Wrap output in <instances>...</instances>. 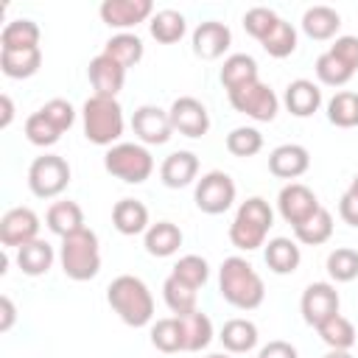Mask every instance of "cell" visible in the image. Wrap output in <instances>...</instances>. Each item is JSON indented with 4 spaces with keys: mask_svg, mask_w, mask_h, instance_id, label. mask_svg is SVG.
I'll use <instances>...</instances> for the list:
<instances>
[{
    "mask_svg": "<svg viewBox=\"0 0 358 358\" xmlns=\"http://www.w3.org/2000/svg\"><path fill=\"white\" fill-rule=\"evenodd\" d=\"M218 291L238 310H255L263 305V296H266V285H263L260 274L255 271V266L249 260H243L238 255H232L221 263Z\"/></svg>",
    "mask_w": 358,
    "mask_h": 358,
    "instance_id": "6da1fadb",
    "label": "cell"
},
{
    "mask_svg": "<svg viewBox=\"0 0 358 358\" xmlns=\"http://www.w3.org/2000/svg\"><path fill=\"white\" fill-rule=\"evenodd\" d=\"M106 302L129 327H145L154 319V296L148 285L134 274H120L106 288Z\"/></svg>",
    "mask_w": 358,
    "mask_h": 358,
    "instance_id": "7a4b0ae2",
    "label": "cell"
},
{
    "mask_svg": "<svg viewBox=\"0 0 358 358\" xmlns=\"http://www.w3.org/2000/svg\"><path fill=\"white\" fill-rule=\"evenodd\" d=\"M271 224H274V213H271L268 201L260 196H252L238 207L235 221L229 224V241L235 249H243V252L260 249V246H266V235H268Z\"/></svg>",
    "mask_w": 358,
    "mask_h": 358,
    "instance_id": "3957f363",
    "label": "cell"
},
{
    "mask_svg": "<svg viewBox=\"0 0 358 358\" xmlns=\"http://www.w3.org/2000/svg\"><path fill=\"white\" fill-rule=\"evenodd\" d=\"M84 137L95 145H109L123 134V106L109 95H90L81 109Z\"/></svg>",
    "mask_w": 358,
    "mask_h": 358,
    "instance_id": "277c9868",
    "label": "cell"
},
{
    "mask_svg": "<svg viewBox=\"0 0 358 358\" xmlns=\"http://www.w3.org/2000/svg\"><path fill=\"white\" fill-rule=\"evenodd\" d=\"M59 260H62V271L76 280H92L101 271V246H98V235L92 229H81L76 235L62 238V249H59Z\"/></svg>",
    "mask_w": 358,
    "mask_h": 358,
    "instance_id": "5b68a950",
    "label": "cell"
},
{
    "mask_svg": "<svg viewBox=\"0 0 358 358\" xmlns=\"http://www.w3.org/2000/svg\"><path fill=\"white\" fill-rule=\"evenodd\" d=\"M103 168L115 179H123L126 185H140L154 171V157L140 143H115L103 154Z\"/></svg>",
    "mask_w": 358,
    "mask_h": 358,
    "instance_id": "8992f818",
    "label": "cell"
},
{
    "mask_svg": "<svg viewBox=\"0 0 358 358\" xmlns=\"http://www.w3.org/2000/svg\"><path fill=\"white\" fill-rule=\"evenodd\" d=\"M70 185V165L59 154H42L28 168V187L36 199H53Z\"/></svg>",
    "mask_w": 358,
    "mask_h": 358,
    "instance_id": "52a82bcc",
    "label": "cell"
},
{
    "mask_svg": "<svg viewBox=\"0 0 358 358\" xmlns=\"http://www.w3.org/2000/svg\"><path fill=\"white\" fill-rule=\"evenodd\" d=\"M193 201L201 213L207 215H221L232 207L235 201V182L229 173L224 171H207L199 182H196V193Z\"/></svg>",
    "mask_w": 358,
    "mask_h": 358,
    "instance_id": "ba28073f",
    "label": "cell"
},
{
    "mask_svg": "<svg viewBox=\"0 0 358 358\" xmlns=\"http://www.w3.org/2000/svg\"><path fill=\"white\" fill-rule=\"evenodd\" d=\"M229 103L235 106V112L257 120V123H268L277 117V109H280V98L274 95V90L263 81H255L243 90H235L229 92Z\"/></svg>",
    "mask_w": 358,
    "mask_h": 358,
    "instance_id": "9c48e42d",
    "label": "cell"
},
{
    "mask_svg": "<svg viewBox=\"0 0 358 358\" xmlns=\"http://www.w3.org/2000/svg\"><path fill=\"white\" fill-rule=\"evenodd\" d=\"M319 207H322V204H319L316 193H313L308 185H302V182H288V185L280 190V196H277V210H280L282 221L291 224V227L305 224Z\"/></svg>",
    "mask_w": 358,
    "mask_h": 358,
    "instance_id": "30bf717a",
    "label": "cell"
},
{
    "mask_svg": "<svg viewBox=\"0 0 358 358\" xmlns=\"http://www.w3.org/2000/svg\"><path fill=\"white\" fill-rule=\"evenodd\" d=\"M338 291L333 282H310L305 291H302V299H299V310H302V319L310 324V327H319L322 322H327L330 316L338 313Z\"/></svg>",
    "mask_w": 358,
    "mask_h": 358,
    "instance_id": "8fae6325",
    "label": "cell"
},
{
    "mask_svg": "<svg viewBox=\"0 0 358 358\" xmlns=\"http://www.w3.org/2000/svg\"><path fill=\"white\" fill-rule=\"evenodd\" d=\"M168 117H171V126L173 131L185 134V137H204L210 131V112L201 101L190 98V95H182L171 103L168 109Z\"/></svg>",
    "mask_w": 358,
    "mask_h": 358,
    "instance_id": "7c38bea8",
    "label": "cell"
},
{
    "mask_svg": "<svg viewBox=\"0 0 358 358\" xmlns=\"http://www.w3.org/2000/svg\"><path fill=\"white\" fill-rule=\"evenodd\" d=\"M39 235V215L31 207H11L0 218V243L6 249H20Z\"/></svg>",
    "mask_w": 358,
    "mask_h": 358,
    "instance_id": "4fadbf2b",
    "label": "cell"
},
{
    "mask_svg": "<svg viewBox=\"0 0 358 358\" xmlns=\"http://www.w3.org/2000/svg\"><path fill=\"white\" fill-rule=\"evenodd\" d=\"M131 131L137 134L140 143L145 145H165L173 134V126H171V117L165 109L159 106H137L134 115H131Z\"/></svg>",
    "mask_w": 358,
    "mask_h": 358,
    "instance_id": "5bb4252c",
    "label": "cell"
},
{
    "mask_svg": "<svg viewBox=\"0 0 358 358\" xmlns=\"http://www.w3.org/2000/svg\"><path fill=\"white\" fill-rule=\"evenodd\" d=\"M98 14L109 28H120L123 34L126 28H134L154 17V3L151 0H103Z\"/></svg>",
    "mask_w": 358,
    "mask_h": 358,
    "instance_id": "9a60e30c",
    "label": "cell"
},
{
    "mask_svg": "<svg viewBox=\"0 0 358 358\" xmlns=\"http://www.w3.org/2000/svg\"><path fill=\"white\" fill-rule=\"evenodd\" d=\"M229 42H232V34L218 20L199 22L196 31H193V53L199 59H204V62H213V59L224 56V50L229 48Z\"/></svg>",
    "mask_w": 358,
    "mask_h": 358,
    "instance_id": "2e32d148",
    "label": "cell"
},
{
    "mask_svg": "<svg viewBox=\"0 0 358 358\" xmlns=\"http://www.w3.org/2000/svg\"><path fill=\"white\" fill-rule=\"evenodd\" d=\"M87 76H90V84L95 90V95H109L115 98L120 90H123V81H126V67H120L115 59H109L106 53H98L90 67H87Z\"/></svg>",
    "mask_w": 358,
    "mask_h": 358,
    "instance_id": "e0dca14e",
    "label": "cell"
},
{
    "mask_svg": "<svg viewBox=\"0 0 358 358\" xmlns=\"http://www.w3.org/2000/svg\"><path fill=\"white\" fill-rule=\"evenodd\" d=\"M308 168H310V154H308L305 145L285 143V145H277V148L268 154V171H271L277 179H296V176H302Z\"/></svg>",
    "mask_w": 358,
    "mask_h": 358,
    "instance_id": "ac0fdd59",
    "label": "cell"
},
{
    "mask_svg": "<svg viewBox=\"0 0 358 358\" xmlns=\"http://www.w3.org/2000/svg\"><path fill=\"white\" fill-rule=\"evenodd\" d=\"M199 173V157L193 151H173L159 165V179L165 187H187Z\"/></svg>",
    "mask_w": 358,
    "mask_h": 358,
    "instance_id": "d6986e66",
    "label": "cell"
},
{
    "mask_svg": "<svg viewBox=\"0 0 358 358\" xmlns=\"http://www.w3.org/2000/svg\"><path fill=\"white\" fill-rule=\"evenodd\" d=\"M282 103L294 117H310L322 106V90H319V84H313L308 78H296L285 87Z\"/></svg>",
    "mask_w": 358,
    "mask_h": 358,
    "instance_id": "ffe728a7",
    "label": "cell"
},
{
    "mask_svg": "<svg viewBox=\"0 0 358 358\" xmlns=\"http://www.w3.org/2000/svg\"><path fill=\"white\" fill-rule=\"evenodd\" d=\"M255 81H260V78H257V62H255L249 53H232V56L224 59L221 84H224L227 95L235 92V90H243V87H249V84H255Z\"/></svg>",
    "mask_w": 358,
    "mask_h": 358,
    "instance_id": "44dd1931",
    "label": "cell"
},
{
    "mask_svg": "<svg viewBox=\"0 0 358 358\" xmlns=\"http://www.w3.org/2000/svg\"><path fill=\"white\" fill-rule=\"evenodd\" d=\"M45 224L53 235L59 238H67V235H76L84 229V213L76 201H53L45 213Z\"/></svg>",
    "mask_w": 358,
    "mask_h": 358,
    "instance_id": "7402d4cb",
    "label": "cell"
},
{
    "mask_svg": "<svg viewBox=\"0 0 358 358\" xmlns=\"http://www.w3.org/2000/svg\"><path fill=\"white\" fill-rule=\"evenodd\" d=\"M112 224L120 235H140L151 227L148 224V207L137 199H120L112 207Z\"/></svg>",
    "mask_w": 358,
    "mask_h": 358,
    "instance_id": "603a6c76",
    "label": "cell"
},
{
    "mask_svg": "<svg viewBox=\"0 0 358 358\" xmlns=\"http://www.w3.org/2000/svg\"><path fill=\"white\" fill-rule=\"evenodd\" d=\"M143 243H145V252L151 257H171L182 246V229L171 221H157L145 229Z\"/></svg>",
    "mask_w": 358,
    "mask_h": 358,
    "instance_id": "cb8c5ba5",
    "label": "cell"
},
{
    "mask_svg": "<svg viewBox=\"0 0 358 358\" xmlns=\"http://www.w3.org/2000/svg\"><path fill=\"white\" fill-rule=\"evenodd\" d=\"M341 28V14L330 6H310L305 14H302V31L310 36V39H333Z\"/></svg>",
    "mask_w": 358,
    "mask_h": 358,
    "instance_id": "d4e9b609",
    "label": "cell"
},
{
    "mask_svg": "<svg viewBox=\"0 0 358 358\" xmlns=\"http://www.w3.org/2000/svg\"><path fill=\"white\" fill-rule=\"evenodd\" d=\"M266 266L274 271V274H294L299 268V260H302V252L296 246V241L291 238H271L266 243Z\"/></svg>",
    "mask_w": 358,
    "mask_h": 358,
    "instance_id": "484cf974",
    "label": "cell"
},
{
    "mask_svg": "<svg viewBox=\"0 0 358 358\" xmlns=\"http://www.w3.org/2000/svg\"><path fill=\"white\" fill-rule=\"evenodd\" d=\"M53 257H56V255H53V246H50L48 241H39V238L17 249V266H20V271L28 274V277H42V274H48V268L53 266Z\"/></svg>",
    "mask_w": 358,
    "mask_h": 358,
    "instance_id": "4316f807",
    "label": "cell"
},
{
    "mask_svg": "<svg viewBox=\"0 0 358 358\" xmlns=\"http://www.w3.org/2000/svg\"><path fill=\"white\" fill-rule=\"evenodd\" d=\"M179 324H182L185 352H199V350L210 347V341H213V322H210L207 313L190 310V313L179 316Z\"/></svg>",
    "mask_w": 358,
    "mask_h": 358,
    "instance_id": "83f0119b",
    "label": "cell"
},
{
    "mask_svg": "<svg viewBox=\"0 0 358 358\" xmlns=\"http://www.w3.org/2000/svg\"><path fill=\"white\" fill-rule=\"evenodd\" d=\"M28 48H39V25L25 17L6 22L0 34V50H28Z\"/></svg>",
    "mask_w": 358,
    "mask_h": 358,
    "instance_id": "f1b7e54d",
    "label": "cell"
},
{
    "mask_svg": "<svg viewBox=\"0 0 358 358\" xmlns=\"http://www.w3.org/2000/svg\"><path fill=\"white\" fill-rule=\"evenodd\" d=\"M227 352H249L257 347V327L249 319H229L218 333Z\"/></svg>",
    "mask_w": 358,
    "mask_h": 358,
    "instance_id": "f546056e",
    "label": "cell"
},
{
    "mask_svg": "<svg viewBox=\"0 0 358 358\" xmlns=\"http://www.w3.org/2000/svg\"><path fill=\"white\" fill-rule=\"evenodd\" d=\"M42 67V50L28 48V50H0V70L8 78H31Z\"/></svg>",
    "mask_w": 358,
    "mask_h": 358,
    "instance_id": "4dcf8cb0",
    "label": "cell"
},
{
    "mask_svg": "<svg viewBox=\"0 0 358 358\" xmlns=\"http://www.w3.org/2000/svg\"><path fill=\"white\" fill-rule=\"evenodd\" d=\"M148 31H151V36H154L157 42H162V45H173V42H179V39L185 36L187 22H185V17H182L179 11H173V8H162V11H157V14L151 17Z\"/></svg>",
    "mask_w": 358,
    "mask_h": 358,
    "instance_id": "1f68e13d",
    "label": "cell"
},
{
    "mask_svg": "<svg viewBox=\"0 0 358 358\" xmlns=\"http://www.w3.org/2000/svg\"><path fill=\"white\" fill-rule=\"evenodd\" d=\"M101 53H106L109 59H115L120 67H134V64L143 59V39H140L137 34L123 31V34H115V36L103 45Z\"/></svg>",
    "mask_w": 358,
    "mask_h": 358,
    "instance_id": "d6a6232c",
    "label": "cell"
},
{
    "mask_svg": "<svg viewBox=\"0 0 358 358\" xmlns=\"http://www.w3.org/2000/svg\"><path fill=\"white\" fill-rule=\"evenodd\" d=\"M330 235H333V215L324 207H319L305 224L294 227V238L305 246H319V243L330 241Z\"/></svg>",
    "mask_w": 358,
    "mask_h": 358,
    "instance_id": "836d02e7",
    "label": "cell"
},
{
    "mask_svg": "<svg viewBox=\"0 0 358 358\" xmlns=\"http://www.w3.org/2000/svg\"><path fill=\"white\" fill-rule=\"evenodd\" d=\"M316 330H319V338H322L330 350H350V347L355 344V338H358L352 322H350L347 316H341V313L330 316V319L322 322Z\"/></svg>",
    "mask_w": 358,
    "mask_h": 358,
    "instance_id": "e575fe53",
    "label": "cell"
},
{
    "mask_svg": "<svg viewBox=\"0 0 358 358\" xmlns=\"http://www.w3.org/2000/svg\"><path fill=\"white\" fill-rule=\"evenodd\" d=\"M162 296H165V305H168L176 316H185V313H190V310H199V308H196L199 291L190 288L187 282H182V280L173 277V274H168V280L162 282Z\"/></svg>",
    "mask_w": 358,
    "mask_h": 358,
    "instance_id": "d590c367",
    "label": "cell"
},
{
    "mask_svg": "<svg viewBox=\"0 0 358 358\" xmlns=\"http://www.w3.org/2000/svg\"><path fill=\"white\" fill-rule=\"evenodd\" d=\"M151 344L159 352H185V338H182V324L179 316L157 319L151 324Z\"/></svg>",
    "mask_w": 358,
    "mask_h": 358,
    "instance_id": "8d00e7d4",
    "label": "cell"
},
{
    "mask_svg": "<svg viewBox=\"0 0 358 358\" xmlns=\"http://www.w3.org/2000/svg\"><path fill=\"white\" fill-rule=\"evenodd\" d=\"M327 120L338 129L358 126V92H336L327 101Z\"/></svg>",
    "mask_w": 358,
    "mask_h": 358,
    "instance_id": "74e56055",
    "label": "cell"
},
{
    "mask_svg": "<svg viewBox=\"0 0 358 358\" xmlns=\"http://www.w3.org/2000/svg\"><path fill=\"white\" fill-rule=\"evenodd\" d=\"M260 45H263V50H266L268 56L285 59V56H291V53L296 50V28L280 17L277 25L268 31V36H266Z\"/></svg>",
    "mask_w": 358,
    "mask_h": 358,
    "instance_id": "f35d334b",
    "label": "cell"
},
{
    "mask_svg": "<svg viewBox=\"0 0 358 358\" xmlns=\"http://www.w3.org/2000/svg\"><path fill=\"white\" fill-rule=\"evenodd\" d=\"M313 70H316V78L322 81V84H327V87H344L350 78H352V67H347L336 53H330V50H324L319 59H316V64H313Z\"/></svg>",
    "mask_w": 358,
    "mask_h": 358,
    "instance_id": "ab89813d",
    "label": "cell"
},
{
    "mask_svg": "<svg viewBox=\"0 0 358 358\" xmlns=\"http://www.w3.org/2000/svg\"><path fill=\"white\" fill-rule=\"evenodd\" d=\"M327 274L336 282H352L358 277V252L350 246H338L327 255Z\"/></svg>",
    "mask_w": 358,
    "mask_h": 358,
    "instance_id": "60d3db41",
    "label": "cell"
},
{
    "mask_svg": "<svg viewBox=\"0 0 358 358\" xmlns=\"http://www.w3.org/2000/svg\"><path fill=\"white\" fill-rule=\"evenodd\" d=\"M263 148V134L255 126H238L227 134V151L232 157H255Z\"/></svg>",
    "mask_w": 358,
    "mask_h": 358,
    "instance_id": "b9f144b4",
    "label": "cell"
},
{
    "mask_svg": "<svg viewBox=\"0 0 358 358\" xmlns=\"http://www.w3.org/2000/svg\"><path fill=\"white\" fill-rule=\"evenodd\" d=\"M173 277H179L182 282H187L190 288H201L207 280H210V266H207V260L204 257H199V255H185V257H179L176 260V266H173V271H171Z\"/></svg>",
    "mask_w": 358,
    "mask_h": 358,
    "instance_id": "7bdbcfd3",
    "label": "cell"
},
{
    "mask_svg": "<svg viewBox=\"0 0 358 358\" xmlns=\"http://www.w3.org/2000/svg\"><path fill=\"white\" fill-rule=\"evenodd\" d=\"M25 137H28V143H34V145H39V148H48V145H56V143H59L62 131H59L42 112H34V115L25 120Z\"/></svg>",
    "mask_w": 358,
    "mask_h": 358,
    "instance_id": "ee69618b",
    "label": "cell"
},
{
    "mask_svg": "<svg viewBox=\"0 0 358 358\" xmlns=\"http://www.w3.org/2000/svg\"><path fill=\"white\" fill-rule=\"evenodd\" d=\"M277 20H280V17H277L271 8L255 6V8H249V11L243 14V28H246L249 36H255L257 42H263V39L268 36V31L277 25Z\"/></svg>",
    "mask_w": 358,
    "mask_h": 358,
    "instance_id": "f6af8a7d",
    "label": "cell"
},
{
    "mask_svg": "<svg viewBox=\"0 0 358 358\" xmlns=\"http://www.w3.org/2000/svg\"><path fill=\"white\" fill-rule=\"evenodd\" d=\"M62 134L76 123V109H73V103L70 101H64V98H53V101H48L42 109H39Z\"/></svg>",
    "mask_w": 358,
    "mask_h": 358,
    "instance_id": "bcb514c9",
    "label": "cell"
},
{
    "mask_svg": "<svg viewBox=\"0 0 358 358\" xmlns=\"http://www.w3.org/2000/svg\"><path fill=\"white\" fill-rule=\"evenodd\" d=\"M330 53H336L347 67L358 70V36H338L330 45Z\"/></svg>",
    "mask_w": 358,
    "mask_h": 358,
    "instance_id": "7dc6e473",
    "label": "cell"
},
{
    "mask_svg": "<svg viewBox=\"0 0 358 358\" xmlns=\"http://www.w3.org/2000/svg\"><path fill=\"white\" fill-rule=\"evenodd\" d=\"M257 358H299V355H296V347H294V344H288V341H282V338H274V341H268V344L257 352Z\"/></svg>",
    "mask_w": 358,
    "mask_h": 358,
    "instance_id": "c3c4849f",
    "label": "cell"
},
{
    "mask_svg": "<svg viewBox=\"0 0 358 358\" xmlns=\"http://www.w3.org/2000/svg\"><path fill=\"white\" fill-rule=\"evenodd\" d=\"M338 215L344 218V224H350V227H358V196H352L350 190L341 196V201H338Z\"/></svg>",
    "mask_w": 358,
    "mask_h": 358,
    "instance_id": "681fc988",
    "label": "cell"
},
{
    "mask_svg": "<svg viewBox=\"0 0 358 358\" xmlns=\"http://www.w3.org/2000/svg\"><path fill=\"white\" fill-rule=\"evenodd\" d=\"M0 310H3V319H0V333H8V330H11V324H14V316H17L11 296H6V294L0 296Z\"/></svg>",
    "mask_w": 358,
    "mask_h": 358,
    "instance_id": "f907efd6",
    "label": "cell"
},
{
    "mask_svg": "<svg viewBox=\"0 0 358 358\" xmlns=\"http://www.w3.org/2000/svg\"><path fill=\"white\" fill-rule=\"evenodd\" d=\"M0 109H3V117H0V129H8L11 120H14V103L8 95H0Z\"/></svg>",
    "mask_w": 358,
    "mask_h": 358,
    "instance_id": "816d5d0a",
    "label": "cell"
},
{
    "mask_svg": "<svg viewBox=\"0 0 358 358\" xmlns=\"http://www.w3.org/2000/svg\"><path fill=\"white\" fill-rule=\"evenodd\" d=\"M322 358H352V352L350 350H327Z\"/></svg>",
    "mask_w": 358,
    "mask_h": 358,
    "instance_id": "f5cc1de1",
    "label": "cell"
},
{
    "mask_svg": "<svg viewBox=\"0 0 358 358\" xmlns=\"http://www.w3.org/2000/svg\"><path fill=\"white\" fill-rule=\"evenodd\" d=\"M350 193H352V196H358V173H355V176H352V182H350Z\"/></svg>",
    "mask_w": 358,
    "mask_h": 358,
    "instance_id": "db71d44e",
    "label": "cell"
},
{
    "mask_svg": "<svg viewBox=\"0 0 358 358\" xmlns=\"http://www.w3.org/2000/svg\"><path fill=\"white\" fill-rule=\"evenodd\" d=\"M207 358H229V355H227V352H210Z\"/></svg>",
    "mask_w": 358,
    "mask_h": 358,
    "instance_id": "11a10c76",
    "label": "cell"
}]
</instances>
